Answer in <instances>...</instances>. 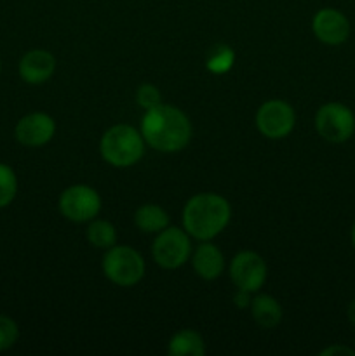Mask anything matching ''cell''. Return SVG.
Instances as JSON below:
<instances>
[{
  "instance_id": "16",
  "label": "cell",
  "mask_w": 355,
  "mask_h": 356,
  "mask_svg": "<svg viewBox=\"0 0 355 356\" xmlns=\"http://www.w3.org/2000/svg\"><path fill=\"white\" fill-rule=\"evenodd\" d=\"M205 353L204 339L195 330H181L174 334L169 343L171 356H202Z\"/></svg>"
},
{
  "instance_id": "10",
  "label": "cell",
  "mask_w": 355,
  "mask_h": 356,
  "mask_svg": "<svg viewBox=\"0 0 355 356\" xmlns=\"http://www.w3.org/2000/svg\"><path fill=\"white\" fill-rule=\"evenodd\" d=\"M313 35L327 45H340L350 35V23L347 16L336 9H320L312 21Z\"/></svg>"
},
{
  "instance_id": "4",
  "label": "cell",
  "mask_w": 355,
  "mask_h": 356,
  "mask_svg": "<svg viewBox=\"0 0 355 356\" xmlns=\"http://www.w3.org/2000/svg\"><path fill=\"white\" fill-rule=\"evenodd\" d=\"M104 277L115 285L131 287L145 275V261L138 250L127 245H113L103 257Z\"/></svg>"
},
{
  "instance_id": "13",
  "label": "cell",
  "mask_w": 355,
  "mask_h": 356,
  "mask_svg": "<svg viewBox=\"0 0 355 356\" xmlns=\"http://www.w3.org/2000/svg\"><path fill=\"white\" fill-rule=\"evenodd\" d=\"M191 264H194L195 273L204 280H216L219 275L223 273L225 268V259L223 254L214 243H209L205 240L204 243L195 249L194 257H191Z\"/></svg>"
},
{
  "instance_id": "5",
  "label": "cell",
  "mask_w": 355,
  "mask_h": 356,
  "mask_svg": "<svg viewBox=\"0 0 355 356\" xmlns=\"http://www.w3.org/2000/svg\"><path fill=\"white\" fill-rule=\"evenodd\" d=\"M152 252L159 266L166 270H176L190 259V236L180 228H164L153 242Z\"/></svg>"
},
{
  "instance_id": "25",
  "label": "cell",
  "mask_w": 355,
  "mask_h": 356,
  "mask_svg": "<svg viewBox=\"0 0 355 356\" xmlns=\"http://www.w3.org/2000/svg\"><path fill=\"white\" fill-rule=\"evenodd\" d=\"M352 243H354V249H355V222H354V228H352Z\"/></svg>"
},
{
  "instance_id": "12",
  "label": "cell",
  "mask_w": 355,
  "mask_h": 356,
  "mask_svg": "<svg viewBox=\"0 0 355 356\" xmlns=\"http://www.w3.org/2000/svg\"><path fill=\"white\" fill-rule=\"evenodd\" d=\"M56 70V59L44 49H33L26 52L19 61V76L28 83H44Z\"/></svg>"
},
{
  "instance_id": "26",
  "label": "cell",
  "mask_w": 355,
  "mask_h": 356,
  "mask_svg": "<svg viewBox=\"0 0 355 356\" xmlns=\"http://www.w3.org/2000/svg\"><path fill=\"white\" fill-rule=\"evenodd\" d=\"M0 72H2V61H0Z\"/></svg>"
},
{
  "instance_id": "9",
  "label": "cell",
  "mask_w": 355,
  "mask_h": 356,
  "mask_svg": "<svg viewBox=\"0 0 355 356\" xmlns=\"http://www.w3.org/2000/svg\"><path fill=\"white\" fill-rule=\"evenodd\" d=\"M230 278L239 289L247 292H258L267 280V264L260 254L253 250L239 252L230 266Z\"/></svg>"
},
{
  "instance_id": "8",
  "label": "cell",
  "mask_w": 355,
  "mask_h": 356,
  "mask_svg": "<svg viewBox=\"0 0 355 356\" xmlns=\"http://www.w3.org/2000/svg\"><path fill=\"white\" fill-rule=\"evenodd\" d=\"M296 115L289 103L282 99L267 101L256 113V127L265 138L282 139L294 129Z\"/></svg>"
},
{
  "instance_id": "20",
  "label": "cell",
  "mask_w": 355,
  "mask_h": 356,
  "mask_svg": "<svg viewBox=\"0 0 355 356\" xmlns=\"http://www.w3.org/2000/svg\"><path fill=\"white\" fill-rule=\"evenodd\" d=\"M17 337H19V329H17L16 322L10 320L9 316L0 315V351H6L14 346Z\"/></svg>"
},
{
  "instance_id": "17",
  "label": "cell",
  "mask_w": 355,
  "mask_h": 356,
  "mask_svg": "<svg viewBox=\"0 0 355 356\" xmlns=\"http://www.w3.org/2000/svg\"><path fill=\"white\" fill-rule=\"evenodd\" d=\"M87 240L90 245L97 247V249H111L117 243V232H115L113 225L103 219L93 221L87 228Z\"/></svg>"
},
{
  "instance_id": "1",
  "label": "cell",
  "mask_w": 355,
  "mask_h": 356,
  "mask_svg": "<svg viewBox=\"0 0 355 356\" xmlns=\"http://www.w3.org/2000/svg\"><path fill=\"white\" fill-rule=\"evenodd\" d=\"M141 134L153 149L174 153L191 139V124L187 115L171 104H157L146 110L141 120Z\"/></svg>"
},
{
  "instance_id": "15",
  "label": "cell",
  "mask_w": 355,
  "mask_h": 356,
  "mask_svg": "<svg viewBox=\"0 0 355 356\" xmlns=\"http://www.w3.org/2000/svg\"><path fill=\"white\" fill-rule=\"evenodd\" d=\"M134 222L143 233H159L169 225V216L155 204H145L136 211Z\"/></svg>"
},
{
  "instance_id": "21",
  "label": "cell",
  "mask_w": 355,
  "mask_h": 356,
  "mask_svg": "<svg viewBox=\"0 0 355 356\" xmlns=\"http://www.w3.org/2000/svg\"><path fill=\"white\" fill-rule=\"evenodd\" d=\"M136 101L143 110H150V108L160 104V90L152 83H143L136 92Z\"/></svg>"
},
{
  "instance_id": "23",
  "label": "cell",
  "mask_w": 355,
  "mask_h": 356,
  "mask_svg": "<svg viewBox=\"0 0 355 356\" xmlns=\"http://www.w3.org/2000/svg\"><path fill=\"white\" fill-rule=\"evenodd\" d=\"M249 294L251 292L239 289V292H237V296H235V305L239 306V308H247V306H251Z\"/></svg>"
},
{
  "instance_id": "22",
  "label": "cell",
  "mask_w": 355,
  "mask_h": 356,
  "mask_svg": "<svg viewBox=\"0 0 355 356\" xmlns=\"http://www.w3.org/2000/svg\"><path fill=\"white\" fill-rule=\"evenodd\" d=\"M322 356H334V355H348V356H354L355 351L350 350V348H345V346H331L327 348V350H324L322 353H320Z\"/></svg>"
},
{
  "instance_id": "24",
  "label": "cell",
  "mask_w": 355,
  "mask_h": 356,
  "mask_svg": "<svg viewBox=\"0 0 355 356\" xmlns=\"http://www.w3.org/2000/svg\"><path fill=\"white\" fill-rule=\"evenodd\" d=\"M347 315H348V320H350V323H354L355 325V299L350 302V305H348Z\"/></svg>"
},
{
  "instance_id": "7",
  "label": "cell",
  "mask_w": 355,
  "mask_h": 356,
  "mask_svg": "<svg viewBox=\"0 0 355 356\" xmlns=\"http://www.w3.org/2000/svg\"><path fill=\"white\" fill-rule=\"evenodd\" d=\"M59 211L68 221H93L101 211V198L94 188L86 184H75L66 188L59 197Z\"/></svg>"
},
{
  "instance_id": "3",
  "label": "cell",
  "mask_w": 355,
  "mask_h": 356,
  "mask_svg": "<svg viewBox=\"0 0 355 356\" xmlns=\"http://www.w3.org/2000/svg\"><path fill=\"white\" fill-rule=\"evenodd\" d=\"M100 149L104 162L118 169H125L141 160L145 153V139L141 132L131 125H113L101 138Z\"/></svg>"
},
{
  "instance_id": "19",
  "label": "cell",
  "mask_w": 355,
  "mask_h": 356,
  "mask_svg": "<svg viewBox=\"0 0 355 356\" xmlns=\"http://www.w3.org/2000/svg\"><path fill=\"white\" fill-rule=\"evenodd\" d=\"M17 193V177L6 163H0V209L7 207Z\"/></svg>"
},
{
  "instance_id": "2",
  "label": "cell",
  "mask_w": 355,
  "mask_h": 356,
  "mask_svg": "<svg viewBox=\"0 0 355 356\" xmlns=\"http://www.w3.org/2000/svg\"><path fill=\"white\" fill-rule=\"evenodd\" d=\"M230 204L214 193H200L187 202L183 211L184 232L194 238L211 240L230 222Z\"/></svg>"
},
{
  "instance_id": "6",
  "label": "cell",
  "mask_w": 355,
  "mask_h": 356,
  "mask_svg": "<svg viewBox=\"0 0 355 356\" xmlns=\"http://www.w3.org/2000/svg\"><path fill=\"white\" fill-rule=\"evenodd\" d=\"M317 132L329 143H345L355 132V117L341 103H327L315 115Z\"/></svg>"
},
{
  "instance_id": "11",
  "label": "cell",
  "mask_w": 355,
  "mask_h": 356,
  "mask_svg": "<svg viewBox=\"0 0 355 356\" xmlns=\"http://www.w3.org/2000/svg\"><path fill=\"white\" fill-rule=\"evenodd\" d=\"M56 132V124L47 113H30L16 125V139L24 146L38 148L47 145Z\"/></svg>"
},
{
  "instance_id": "18",
  "label": "cell",
  "mask_w": 355,
  "mask_h": 356,
  "mask_svg": "<svg viewBox=\"0 0 355 356\" xmlns=\"http://www.w3.org/2000/svg\"><path fill=\"white\" fill-rule=\"evenodd\" d=\"M235 63V52L228 47V45H216L207 56L205 66L211 73L221 75V73L230 72V68Z\"/></svg>"
},
{
  "instance_id": "14",
  "label": "cell",
  "mask_w": 355,
  "mask_h": 356,
  "mask_svg": "<svg viewBox=\"0 0 355 356\" xmlns=\"http://www.w3.org/2000/svg\"><path fill=\"white\" fill-rule=\"evenodd\" d=\"M251 313L256 323L263 329H275L282 320V308L275 298L260 294L251 299Z\"/></svg>"
}]
</instances>
